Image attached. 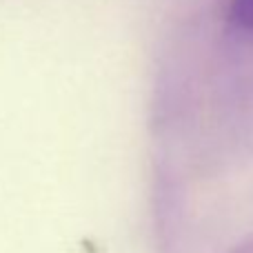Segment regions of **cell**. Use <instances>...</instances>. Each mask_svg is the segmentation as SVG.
<instances>
[{"mask_svg": "<svg viewBox=\"0 0 253 253\" xmlns=\"http://www.w3.org/2000/svg\"><path fill=\"white\" fill-rule=\"evenodd\" d=\"M229 18L242 31L253 34V0H231V4H229Z\"/></svg>", "mask_w": 253, "mask_h": 253, "instance_id": "1", "label": "cell"}, {"mask_svg": "<svg viewBox=\"0 0 253 253\" xmlns=\"http://www.w3.org/2000/svg\"><path fill=\"white\" fill-rule=\"evenodd\" d=\"M233 253H253V240L249 242H245V245H240Z\"/></svg>", "mask_w": 253, "mask_h": 253, "instance_id": "2", "label": "cell"}]
</instances>
